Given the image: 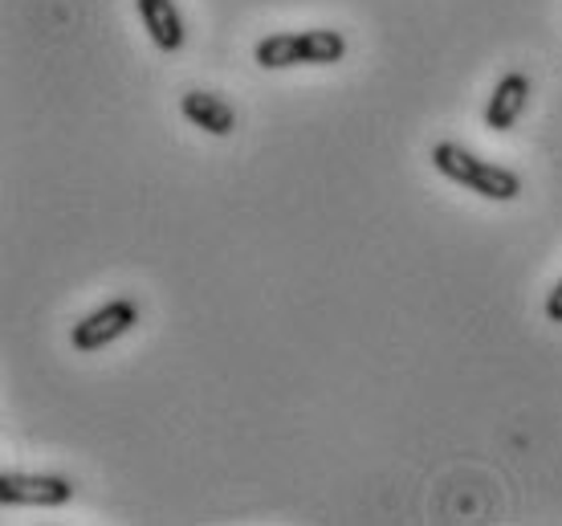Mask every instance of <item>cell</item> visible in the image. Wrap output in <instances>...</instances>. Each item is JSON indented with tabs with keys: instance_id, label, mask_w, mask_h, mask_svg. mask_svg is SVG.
<instances>
[{
	"instance_id": "cell-1",
	"label": "cell",
	"mask_w": 562,
	"mask_h": 526,
	"mask_svg": "<svg viewBox=\"0 0 562 526\" xmlns=\"http://www.w3.org/2000/svg\"><path fill=\"white\" fill-rule=\"evenodd\" d=\"M432 168L440 171L445 180H452V184L477 192L481 200H497V204H506V200L521 197L518 171L502 168V164H493V159L473 156L469 147H461V143H452V139H440L432 147Z\"/></svg>"
},
{
	"instance_id": "cell-2",
	"label": "cell",
	"mask_w": 562,
	"mask_h": 526,
	"mask_svg": "<svg viewBox=\"0 0 562 526\" xmlns=\"http://www.w3.org/2000/svg\"><path fill=\"white\" fill-rule=\"evenodd\" d=\"M347 57V37L338 29H290L254 45V61L261 70H290V66H335Z\"/></svg>"
},
{
	"instance_id": "cell-3",
	"label": "cell",
	"mask_w": 562,
	"mask_h": 526,
	"mask_svg": "<svg viewBox=\"0 0 562 526\" xmlns=\"http://www.w3.org/2000/svg\"><path fill=\"white\" fill-rule=\"evenodd\" d=\"M74 499V482L61 473H0V506H37V511H57Z\"/></svg>"
},
{
	"instance_id": "cell-4",
	"label": "cell",
	"mask_w": 562,
	"mask_h": 526,
	"mask_svg": "<svg viewBox=\"0 0 562 526\" xmlns=\"http://www.w3.org/2000/svg\"><path fill=\"white\" fill-rule=\"evenodd\" d=\"M135 323H139V306H135L131 299L106 302V306H99V311L86 314L82 323H74V331H70L74 351H82V356H90V351H102V347L119 343L123 335H131V331H135Z\"/></svg>"
},
{
	"instance_id": "cell-5",
	"label": "cell",
	"mask_w": 562,
	"mask_h": 526,
	"mask_svg": "<svg viewBox=\"0 0 562 526\" xmlns=\"http://www.w3.org/2000/svg\"><path fill=\"white\" fill-rule=\"evenodd\" d=\"M180 114L192 127H200L204 135H216V139H228V135L237 131L233 102L221 99V94H212V90H188L180 99Z\"/></svg>"
},
{
	"instance_id": "cell-6",
	"label": "cell",
	"mask_w": 562,
	"mask_h": 526,
	"mask_svg": "<svg viewBox=\"0 0 562 526\" xmlns=\"http://www.w3.org/2000/svg\"><path fill=\"white\" fill-rule=\"evenodd\" d=\"M526 102H530V78L526 74H506L502 82L493 86L490 102H485V127L497 131V135L514 131L521 111H526Z\"/></svg>"
},
{
	"instance_id": "cell-7",
	"label": "cell",
	"mask_w": 562,
	"mask_h": 526,
	"mask_svg": "<svg viewBox=\"0 0 562 526\" xmlns=\"http://www.w3.org/2000/svg\"><path fill=\"white\" fill-rule=\"evenodd\" d=\"M135 9L143 16V29L155 42V49L164 54H180L183 49V16L176 9V0H135Z\"/></svg>"
},
{
	"instance_id": "cell-8",
	"label": "cell",
	"mask_w": 562,
	"mask_h": 526,
	"mask_svg": "<svg viewBox=\"0 0 562 526\" xmlns=\"http://www.w3.org/2000/svg\"><path fill=\"white\" fill-rule=\"evenodd\" d=\"M547 318L550 323H562V282L550 290V299H547Z\"/></svg>"
}]
</instances>
